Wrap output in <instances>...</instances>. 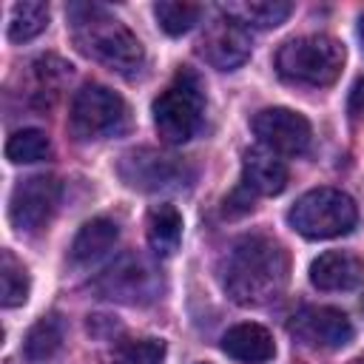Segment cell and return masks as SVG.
Returning a JSON list of instances; mask_svg holds the SVG:
<instances>
[{
  "label": "cell",
  "instance_id": "5b68a950",
  "mask_svg": "<svg viewBox=\"0 0 364 364\" xmlns=\"http://www.w3.org/2000/svg\"><path fill=\"white\" fill-rule=\"evenodd\" d=\"M355 202L336 188H313L301 193L287 210V225L304 239H336L355 228Z\"/></svg>",
  "mask_w": 364,
  "mask_h": 364
},
{
  "label": "cell",
  "instance_id": "7c38bea8",
  "mask_svg": "<svg viewBox=\"0 0 364 364\" xmlns=\"http://www.w3.org/2000/svg\"><path fill=\"white\" fill-rule=\"evenodd\" d=\"M290 330L301 344L318 350H341L355 336L353 321L338 307H304L299 316H293Z\"/></svg>",
  "mask_w": 364,
  "mask_h": 364
},
{
  "label": "cell",
  "instance_id": "5bb4252c",
  "mask_svg": "<svg viewBox=\"0 0 364 364\" xmlns=\"http://www.w3.org/2000/svg\"><path fill=\"white\" fill-rule=\"evenodd\" d=\"M290 171L270 148H247L242 156V188L259 196H276L287 188Z\"/></svg>",
  "mask_w": 364,
  "mask_h": 364
},
{
  "label": "cell",
  "instance_id": "30bf717a",
  "mask_svg": "<svg viewBox=\"0 0 364 364\" xmlns=\"http://www.w3.org/2000/svg\"><path fill=\"white\" fill-rule=\"evenodd\" d=\"M250 125L264 148H270L273 154H284V156L304 154L313 139V128L307 117L293 108H262Z\"/></svg>",
  "mask_w": 364,
  "mask_h": 364
},
{
  "label": "cell",
  "instance_id": "83f0119b",
  "mask_svg": "<svg viewBox=\"0 0 364 364\" xmlns=\"http://www.w3.org/2000/svg\"><path fill=\"white\" fill-rule=\"evenodd\" d=\"M361 310H364V299H361Z\"/></svg>",
  "mask_w": 364,
  "mask_h": 364
},
{
  "label": "cell",
  "instance_id": "52a82bcc",
  "mask_svg": "<svg viewBox=\"0 0 364 364\" xmlns=\"http://www.w3.org/2000/svg\"><path fill=\"white\" fill-rule=\"evenodd\" d=\"M63 185L51 173H37L28 179H20L9 196V222L20 233H37L43 230L51 216L60 208Z\"/></svg>",
  "mask_w": 364,
  "mask_h": 364
},
{
  "label": "cell",
  "instance_id": "2e32d148",
  "mask_svg": "<svg viewBox=\"0 0 364 364\" xmlns=\"http://www.w3.org/2000/svg\"><path fill=\"white\" fill-rule=\"evenodd\" d=\"M117 239H119L117 222H111V219H105V216L88 219V222L77 230V236H74V242H71V247H68V256H71L74 264H91V262L102 259V256L117 245Z\"/></svg>",
  "mask_w": 364,
  "mask_h": 364
},
{
  "label": "cell",
  "instance_id": "ac0fdd59",
  "mask_svg": "<svg viewBox=\"0 0 364 364\" xmlns=\"http://www.w3.org/2000/svg\"><path fill=\"white\" fill-rule=\"evenodd\" d=\"M145 233H148V245L156 256H173L182 242V213L171 202L154 205L148 210Z\"/></svg>",
  "mask_w": 364,
  "mask_h": 364
},
{
  "label": "cell",
  "instance_id": "6da1fadb",
  "mask_svg": "<svg viewBox=\"0 0 364 364\" xmlns=\"http://www.w3.org/2000/svg\"><path fill=\"white\" fill-rule=\"evenodd\" d=\"M225 293L242 307H259L282 296L290 279L287 250L270 236H242L219 262Z\"/></svg>",
  "mask_w": 364,
  "mask_h": 364
},
{
  "label": "cell",
  "instance_id": "d4e9b609",
  "mask_svg": "<svg viewBox=\"0 0 364 364\" xmlns=\"http://www.w3.org/2000/svg\"><path fill=\"white\" fill-rule=\"evenodd\" d=\"M51 63H54V57H46V60H40V65H51ZM54 65H57V68H63V71H57V77H68V74H71V65H68V63L57 60ZM37 71H40V77H43L46 82L51 80V71H46V68H37Z\"/></svg>",
  "mask_w": 364,
  "mask_h": 364
},
{
  "label": "cell",
  "instance_id": "4316f807",
  "mask_svg": "<svg viewBox=\"0 0 364 364\" xmlns=\"http://www.w3.org/2000/svg\"><path fill=\"white\" fill-rule=\"evenodd\" d=\"M350 364H364V358H353V361H350Z\"/></svg>",
  "mask_w": 364,
  "mask_h": 364
},
{
  "label": "cell",
  "instance_id": "603a6c76",
  "mask_svg": "<svg viewBox=\"0 0 364 364\" xmlns=\"http://www.w3.org/2000/svg\"><path fill=\"white\" fill-rule=\"evenodd\" d=\"M0 284H3V296H0L3 307L26 304V299H28V273L11 250H3V256H0Z\"/></svg>",
  "mask_w": 364,
  "mask_h": 364
},
{
  "label": "cell",
  "instance_id": "ffe728a7",
  "mask_svg": "<svg viewBox=\"0 0 364 364\" xmlns=\"http://www.w3.org/2000/svg\"><path fill=\"white\" fill-rule=\"evenodd\" d=\"M205 14V9L199 3H185V0H159L154 3V17L159 23V28L171 37H179L185 31H191L199 17Z\"/></svg>",
  "mask_w": 364,
  "mask_h": 364
},
{
  "label": "cell",
  "instance_id": "d6986e66",
  "mask_svg": "<svg viewBox=\"0 0 364 364\" xmlns=\"http://www.w3.org/2000/svg\"><path fill=\"white\" fill-rule=\"evenodd\" d=\"M48 26V6L43 0H23L11 6L9 14V40L11 43H26L43 34Z\"/></svg>",
  "mask_w": 364,
  "mask_h": 364
},
{
  "label": "cell",
  "instance_id": "44dd1931",
  "mask_svg": "<svg viewBox=\"0 0 364 364\" xmlns=\"http://www.w3.org/2000/svg\"><path fill=\"white\" fill-rule=\"evenodd\" d=\"M63 344V321L57 316H43L23 341V353L28 361H46L51 358Z\"/></svg>",
  "mask_w": 364,
  "mask_h": 364
},
{
  "label": "cell",
  "instance_id": "277c9868",
  "mask_svg": "<svg viewBox=\"0 0 364 364\" xmlns=\"http://www.w3.org/2000/svg\"><path fill=\"white\" fill-rule=\"evenodd\" d=\"M151 114L162 142L168 145L188 142L199 131L205 114V88L199 74L191 68H179L173 82L154 100Z\"/></svg>",
  "mask_w": 364,
  "mask_h": 364
},
{
  "label": "cell",
  "instance_id": "cb8c5ba5",
  "mask_svg": "<svg viewBox=\"0 0 364 364\" xmlns=\"http://www.w3.org/2000/svg\"><path fill=\"white\" fill-rule=\"evenodd\" d=\"M165 361V341L159 338H136L119 347L117 364H162Z\"/></svg>",
  "mask_w": 364,
  "mask_h": 364
},
{
  "label": "cell",
  "instance_id": "484cf974",
  "mask_svg": "<svg viewBox=\"0 0 364 364\" xmlns=\"http://www.w3.org/2000/svg\"><path fill=\"white\" fill-rule=\"evenodd\" d=\"M358 37H361V46H364V17H358Z\"/></svg>",
  "mask_w": 364,
  "mask_h": 364
},
{
  "label": "cell",
  "instance_id": "7a4b0ae2",
  "mask_svg": "<svg viewBox=\"0 0 364 364\" xmlns=\"http://www.w3.org/2000/svg\"><path fill=\"white\" fill-rule=\"evenodd\" d=\"M71 40L85 57L122 77H136L145 65V48L136 34L102 6H71Z\"/></svg>",
  "mask_w": 364,
  "mask_h": 364
},
{
  "label": "cell",
  "instance_id": "8fae6325",
  "mask_svg": "<svg viewBox=\"0 0 364 364\" xmlns=\"http://www.w3.org/2000/svg\"><path fill=\"white\" fill-rule=\"evenodd\" d=\"M250 31L236 23L228 14H219L213 23H208L202 40H199V54L205 63H210L219 71H233L250 60Z\"/></svg>",
  "mask_w": 364,
  "mask_h": 364
},
{
  "label": "cell",
  "instance_id": "4fadbf2b",
  "mask_svg": "<svg viewBox=\"0 0 364 364\" xmlns=\"http://www.w3.org/2000/svg\"><path fill=\"white\" fill-rule=\"evenodd\" d=\"M310 284L318 290H355L364 284V259L350 250H327L310 264Z\"/></svg>",
  "mask_w": 364,
  "mask_h": 364
},
{
  "label": "cell",
  "instance_id": "9a60e30c",
  "mask_svg": "<svg viewBox=\"0 0 364 364\" xmlns=\"http://www.w3.org/2000/svg\"><path fill=\"white\" fill-rule=\"evenodd\" d=\"M222 353L242 361V364H264L276 355V344H273V336L262 327V324H253V321H245V324H236L230 327L225 336H222Z\"/></svg>",
  "mask_w": 364,
  "mask_h": 364
},
{
  "label": "cell",
  "instance_id": "8992f818",
  "mask_svg": "<svg viewBox=\"0 0 364 364\" xmlns=\"http://www.w3.org/2000/svg\"><path fill=\"white\" fill-rule=\"evenodd\" d=\"M128 122H131V114L125 100L108 85L85 82L71 100L68 131L82 142L117 136L128 128Z\"/></svg>",
  "mask_w": 364,
  "mask_h": 364
},
{
  "label": "cell",
  "instance_id": "e0dca14e",
  "mask_svg": "<svg viewBox=\"0 0 364 364\" xmlns=\"http://www.w3.org/2000/svg\"><path fill=\"white\" fill-rule=\"evenodd\" d=\"M219 11L233 17L245 28H276L290 17L293 3H287V0H239V3H222Z\"/></svg>",
  "mask_w": 364,
  "mask_h": 364
},
{
  "label": "cell",
  "instance_id": "3957f363",
  "mask_svg": "<svg viewBox=\"0 0 364 364\" xmlns=\"http://www.w3.org/2000/svg\"><path fill=\"white\" fill-rule=\"evenodd\" d=\"M344 46L330 34H301L282 43L276 51V71L299 85H333L344 68Z\"/></svg>",
  "mask_w": 364,
  "mask_h": 364
},
{
  "label": "cell",
  "instance_id": "9c48e42d",
  "mask_svg": "<svg viewBox=\"0 0 364 364\" xmlns=\"http://www.w3.org/2000/svg\"><path fill=\"white\" fill-rule=\"evenodd\" d=\"M159 287H162L159 270L134 253L114 262L97 282V290L105 299L125 301V304H148L159 296Z\"/></svg>",
  "mask_w": 364,
  "mask_h": 364
},
{
  "label": "cell",
  "instance_id": "ba28073f",
  "mask_svg": "<svg viewBox=\"0 0 364 364\" xmlns=\"http://www.w3.org/2000/svg\"><path fill=\"white\" fill-rule=\"evenodd\" d=\"M117 171H119L122 182L128 188H136V191H168V188H179L185 179L193 176L179 156L162 154L154 148L128 151L119 159Z\"/></svg>",
  "mask_w": 364,
  "mask_h": 364
},
{
  "label": "cell",
  "instance_id": "7402d4cb",
  "mask_svg": "<svg viewBox=\"0 0 364 364\" xmlns=\"http://www.w3.org/2000/svg\"><path fill=\"white\" fill-rule=\"evenodd\" d=\"M51 156V139L37 128L14 131L6 142V159L14 165H31Z\"/></svg>",
  "mask_w": 364,
  "mask_h": 364
}]
</instances>
